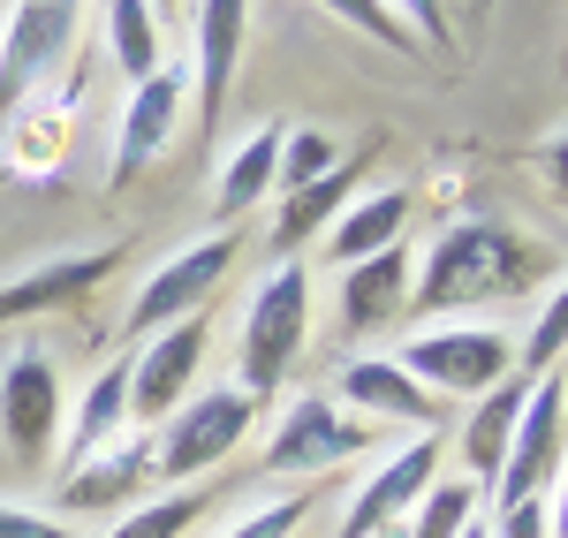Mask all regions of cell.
<instances>
[{"label": "cell", "instance_id": "cell-1", "mask_svg": "<svg viewBox=\"0 0 568 538\" xmlns=\"http://www.w3.org/2000/svg\"><path fill=\"white\" fill-rule=\"evenodd\" d=\"M546 266V251L516 235L508 221H455L433 243L425 273H409V312L439 318V312H478V304H500V296H524Z\"/></svg>", "mask_w": 568, "mask_h": 538}, {"label": "cell", "instance_id": "cell-2", "mask_svg": "<svg viewBox=\"0 0 568 538\" xmlns=\"http://www.w3.org/2000/svg\"><path fill=\"white\" fill-rule=\"evenodd\" d=\"M304 342H311V273H304V258H281V266L258 281L251 312H243V334H235V387L265 403V395L296 372Z\"/></svg>", "mask_w": 568, "mask_h": 538}, {"label": "cell", "instance_id": "cell-3", "mask_svg": "<svg viewBox=\"0 0 568 538\" xmlns=\"http://www.w3.org/2000/svg\"><path fill=\"white\" fill-rule=\"evenodd\" d=\"M251 425H258V395H243V387H213V395H190V403L160 425V448H152V478H205L213 463L251 440Z\"/></svg>", "mask_w": 568, "mask_h": 538}, {"label": "cell", "instance_id": "cell-4", "mask_svg": "<svg viewBox=\"0 0 568 538\" xmlns=\"http://www.w3.org/2000/svg\"><path fill=\"white\" fill-rule=\"evenodd\" d=\"M402 372L425 387V395H485L516 372V342L493 326V318H463V326H433L402 349Z\"/></svg>", "mask_w": 568, "mask_h": 538}, {"label": "cell", "instance_id": "cell-5", "mask_svg": "<svg viewBox=\"0 0 568 538\" xmlns=\"http://www.w3.org/2000/svg\"><path fill=\"white\" fill-rule=\"evenodd\" d=\"M61 364L45 349H16L8 372H0V440L23 470H39L53 440H61Z\"/></svg>", "mask_w": 568, "mask_h": 538}, {"label": "cell", "instance_id": "cell-6", "mask_svg": "<svg viewBox=\"0 0 568 538\" xmlns=\"http://www.w3.org/2000/svg\"><path fill=\"white\" fill-rule=\"evenodd\" d=\"M554 478H561V372L530 379V403H524V417H516V440H508L500 478H493L485 494L500 500V508H516V500H546Z\"/></svg>", "mask_w": 568, "mask_h": 538}, {"label": "cell", "instance_id": "cell-7", "mask_svg": "<svg viewBox=\"0 0 568 538\" xmlns=\"http://www.w3.org/2000/svg\"><path fill=\"white\" fill-rule=\"evenodd\" d=\"M372 448V425L349 417L342 403H326V395H296V403L281 409V425H273V440H265V470L273 478H296V470H326V463H349V455Z\"/></svg>", "mask_w": 568, "mask_h": 538}, {"label": "cell", "instance_id": "cell-8", "mask_svg": "<svg viewBox=\"0 0 568 538\" xmlns=\"http://www.w3.org/2000/svg\"><path fill=\"white\" fill-rule=\"evenodd\" d=\"M205 312L175 318V326H160L144 349L130 357V417L136 425H168L182 403H190V379H197V364H205Z\"/></svg>", "mask_w": 568, "mask_h": 538}, {"label": "cell", "instance_id": "cell-9", "mask_svg": "<svg viewBox=\"0 0 568 538\" xmlns=\"http://www.w3.org/2000/svg\"><path fill=\"white\" fill-rule=\"evenodd\" d=\"M227 266H235V235L190 243V251L168 258V266H152V273H144V288H136V304H130V334H160V326H175V318L205 312L213 288L227 281Z\"/></svg>", "mask_w": 568, "mask_h": 538}, {"label": "cell", "instance_id": "cell-10", "mask_svg": "<svg viewBox=\"0 0 568 538\" xmlns=\"http://www.w3.org/2000/svg\"><path fill=\"white\" fill-rule=\"evenodd\" d=\"M433 470H439V440L433 433H417L409 448H394L364 486L349 494V508H342V538H379L394 531L417 500H425V486H433Z\"/></svg>", "mask_w": 568, "mask_h": 538}, {"label": "cell", "instance_id": "cell-11", "mask_svg": "<svg viewBox=\"0 0 568 538\" xmlns=\"http://www.w3.org/2000/svg\"><path fill=\"white\" fill-rule=\"evenodd\" d=\"M69 31H77V0H16L0 39V114H16V99L61 61Z\"/></svg>", "mask_w": 568, "mask_h": 538}, {"label": "cell", "instance_id": "cell-12", "mask_svg": "<svg viewBox=\"0 0 568 538\" xmlns=\"http://www.w3.org/2000/svg\"><path fill=\"white\" fill-rule=\"evenodd\" d=\"M243 31H251V0H197V130H220V106L243 61Z\"/></svg>", "mask_w": 568, "mask_h": 538}, {"label": "cell", "instance_id": "cell-13", "mask_svg": "<svg viewBox=\"0 0 568 538\" xmlns=\"http://www.w3.org/2000/svg\"><path fill=\"white\" fill-rule=\"evenodd\" d=\"M342 403L349 409H364V417H379V425H417V433H433L439 425V395H425L409 372L394 357H356V364H342Z\"/></svg>", "mask_w": 568, "mask_h": 538}, {"label": "cell", "instance_id": "cell-14", "mask_svg": "<svg viewBox=\"0 0 568 538\" xmlns=\"http://www.w3.org/2000/svg\"><path fill=\"white\" fill-rule=\"evenodd\" d=\"M182 77L175 69H152L144 84L130 91V106H122V136H114V182H130L136 168H152V152L175 136V122H182Z\"/></svg>", "mask_w": 568, "mask_h": 538}, {"label": "cell", "instance_id": "cell-15", "mask_svg": "<svg viewBox=\"0 0 568 538\" xmlns=\"http://www.w3.org/2000/svg\"><path fill=\"white\" fill-rule=\"evenodd\" d=\"M144 478H152V448L144 440H114V448L84 455L69 478H61V508L69 516H106V508H122V500L144 494Z\"/></svg>", "mask_w": 568, "mask_h": 538}, {"label": "cell", "instance_id": "cell-16", "mask_svg": "<svg viewBox=\"0 0 568 538\" xmlns=\"http://www.w3.org/2000/svg\"><path fill=\"white\" fill-rule=\"evenodd\" d=\"M394 312H409V251L402 243L379 251V258L342 266V334H372Z\"/></svg>", "mask_w": 568, "mask_h": 538}, {"label": "cell", "instance_id": "cell-17", "mask_svg": "<svg viewBox=\"0 0 568 538\" xmlns=\"http://www.w3.org/2000/svg\"><path fill=\"white\" fill-rule=\"evenodd\" d=\"M114 273V251H77V258H53V266H31L23 281L0 288V326L8 318H31V312H53V304H77L84 288H99Z\"/></svg>", "mask_w": 568, "mask_h": 538}, {"label": "cell", "instance_id": "cell-18", "mask_svg": "<svg viewBox=\"0 0 568 538\" xmlns=\"http://www.w3.org/2000/svg\"><path fill=\"white\" fill-rule=\"evenodd\" d=\"M402 227H409V190H372L364 205H342L334 227H326V258L334 266H356V258H379L402 243Z\"/></svg>", "mask_w": 568, "mask_h": 538}, {"label": "cell", "instance_id": "cell-19", "mask_svg": "<svg viewBox=\"0 0 568 538\" xmlns=\"http://www.w3.org/2000/svg\"><path fill=\"white\" fill-rule=\"evenodd\" d=\"M524 403H530V379L524 372H508L500 387H485L478 395V409H470V425H463V455H470V486H493L500 478V455H508V440H516V417H524Z\"/></svg>", "mask_w": 568, "mask_h": 538}, {"label": "cell", "instance_id": "cell-20", "mask_svg": "<svg viewBox=\"0 0 568 538\" xmlns=\"http://www.w3.org/2000/svg\"><path fill=\"white\" fill-rule=\"evenodd\" d=\"M356 175H364L356 160H334V168H326V175L311 182V190H296V197L281 205V227H273V266H281V258H296V251H304L311 235H326V227H334V213L349 205Z\"/></svg>", "mask_w": 568, "mask_h": 538}, {"label": "cell", "instance_id": "cell-21", "mask_svg": "<svg viewBox=\"0 0 568 538\" xmlns=\"http://www.w3.org/2000/svg\"><path fill=\"white\" fill-rule=\"evenodd\" d=\"M281 122H265L258 136H243L227 160H220V182H213V213L220 221H235V213H251L265 190H273V168H281Z\"/></svg>", "mask_w": 568, "mask_h": 538}, {"label": "cell", "instance_id": "cell-22", "mask_svg": "<svg viewBox=\"0 0 568 538\" xmlns=\"http://www.w3.org/2000/svg\"><path fill=\"white\" fill-rule=\"evenodd\" d=\"M130 425V357L106 364L99 379L84 387V403H77V425H69V455L84 463V455H99L114 433Z\"/></svg>", "mask_w": 568, "mask_h": 538}, {"label": "cell", "instance_id": "cell-23", "mask_svg": "<svg viewBox=\"0 0 568 538\" xmlns=\"http://www.w3.org/2000/svg\"><path fill=\"white\" fill-rule=\"evenodd\" d=\"M106 53H114V69L130 84H144L160 69V16H152V0H106Z\"/></svg>", "mask_w": 568, "mask_h": 538}, {"label": "cell", "instance_id": "cell-24", "mask_svg": "<svg viewBox=\"0 0 568 538\" xmlns=\"http://www.w3.org/2000/svg\"><path fill=\"white\" fill-rule=\"evenodd\" d=\"M478 486H470V478H447V486H425V500H417V508H409V531L402 538H463L470 531V524H478Z\"/></svg>", "mask_w": 568, "mask_h": 538}, {"label": "cell", "instance_id": "cell-25", "mask_svg": "<svg viewBox=\"0 0 568 538\" xmlns=\"http://www.w3.org/2000/svg\"><path fill=\"white\" fill-rule=\"evenodd\" d=\"M334 160H342V144H334L326 130H288V136H281V168H273V190H281V197H296V190H311V182L326 175Z\"/></svg>", "mask_w": 568, "mask_h": 538}, {"label": "cell", "instance_id": "cell-26", "mask_svg": "<svg viewBox=\"0 0 568 538\" xmlns=\"http://www.w3.org/2000/svg\"><path fill=\"white\" fill-rule=\"evenodd\" d=\"M197 516H205V494H168L152 508H136V516H122V531H106V538H182Z\"/></svg>", "mask_w": 568, "mask_h": 538}, {"label": "cell", "instance_id": "cell-27", "mask_svg": "<svg viewBox=\"0 0 568 538\" xmlns=\"http://www.w3.org/2000/svg\"><path fill=\"white\" fill-rule=\"evenodd\" d=\"M304 516H311V494H281V500H265V508H251L227 538H296Z\"/></svg>", "mask_w": 568, "mask_h": 538}, {"label": "cell", "instance_id": "cell-28", "mask_svg": "<svg viewBox=\"0 0 568 538\" xmlns=\"http://www.w3.org/2000/svg\"><path fill=\"white\" fill-rule=\"evenodd\" d=\"M561 334H568V304H561V296H546V318L530 326V342L516 349V357H524V379H546V372H554V357H561Z\"/></svg>", "mask_w": 568, "mask_h": 538}, {"label": "cell", "instance_id": "cell-29", "mask_svg": "<svg viewBox=\"0 0 568 538\" xmlns=\"http://www.w3.org/2000/svg\"><path fill=\"white\" fill-rule=\"evenodd\" d=\"M318 8H334L342 23L372 31V39H379V45H394V53H417V39H409V31H402V23L387 16V0H318Z\"/></svg>", "mask_w": 568, "mask_h": 538}, {"label": "cell", "instance_id": "cell-30", "mask_svg": "<svg viewBox=\"0 0 568 538\" xmlns=\"http://www.w3.org/2000/svg\"><path fill=\"white\" fill-rule=\"evenodd\" d=\"M485 538H554V500H516V508H500V524Z\"/></svg>", "mask_w": 568, "mask_h": 538}, {"label": "cell", "instance_id": "cell-31", "mask_svg": "<svg viewBox=\"0 0 568 538\" xmlns=\"http://www.w3.org/2000/svg\"><path fill=\"white\" fill-rule=\"evenodd\" d=\"M387 16L409 31V39L425 31L433 45H447V0H387Z\"/></svg>", "mask_w": 568, "mask_h": 538}, {"label": "cell", "instance_id": "cell-32", "mask_svg": "<svg viewBox=\"0 0 568 538\" xmlns=\"http://www.w3.org/2000/svg\"><path fill=\"white\" fill-rule=\"evenodd\" d=\"M0 538H69V531H53V516H39V508H8L0 500Z\"/></svg>", "mask_w": 568, "mask_h": 538}, {"label": "cell", "instance_id": "cell-33", "mask_svg": "<svg viewBox=\"0 0 568 538\" xmlns=\"http://www.w3.org/2000/svg\"><path fill=\"white\" fill-rule=\"evenodd\" d=\"M463 538H485V524H470V531H463Z\"/></svg>", "mask_w": 568, "mask_h": 538}, {"label": "cell", "instance_id": "cell-34", "mask_svg": "<svg viewBox=\"0 0 568 538\" xmlns=\"http://www.w3.org/2000/svg\"><path fill=\"white\" fill-rule=\"evenodd\" d=\"M160 8H175V0H152V16H160Z\"/></svg>", "mask_w": 568, "mask_h": 538}]
</instances>
